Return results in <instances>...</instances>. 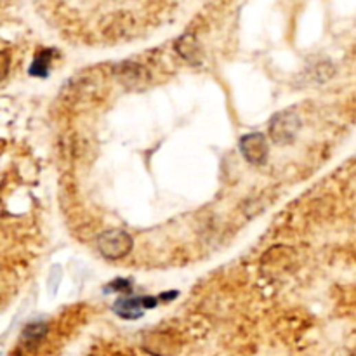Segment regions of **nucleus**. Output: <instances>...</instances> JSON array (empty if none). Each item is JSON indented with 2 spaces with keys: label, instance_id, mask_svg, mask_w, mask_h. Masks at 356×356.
<instances>
[{
  "label": "nucleus",
  "instance_id": "1",
  "mask_svg": "<svg viewBox=\"0 0 356 356\" xmlns=\"http://www.w3.org/2000/svg\"><path fill=\"white\" fill-rule=\"evenodd\" d=\"M299 131H301V118L294 110L278 111L269 120V137L273 143L280 144V146L294 143Z\"/></svg>",
  "mask_w": 356,
  "mask_h": 356
},
{
  "label": "nucleus",
  "instance_id": "2",
  "mask_svg": "<svg viewBox=\"0 0 356 356\" xmlns=\"http://www.w3.org/2000/svg\"><path fill=\"white\" fill-rule=\"evenodd\" d=\"M133 236L124 230H110L101 233L98 238V250L108 261H118L124 259L133 250Z\"/></svg>",
  "mask_w": 356,
  "mask_h": 356
},
{
  "label": "nucleus",
  "instance_id": "3",
  "mask_svg": "<svg viewBox=\"0 0 356 356\" xmlns=\"http://www.w3.org/2000/svg\"><path fill=\"white\" fill-rule=\"evenodd\" d=\"M240 153L252 166H265L268 160V140L261 133H250L240 137Z\"/></svg>",
  "mask_w": 356,
  "mask_h": 356
},
{
  "label": "nucleus",
  "instance_id": "4",
  "mask_svg": "<svg viewBox=\"0 0 356 356\" xmlns=\"http://www.w3.org/2000/svg\"><path fill=\"white\" fill-rule=\"evenodd\" d=\"M113 313L118 315L124 320H137L144 315V309H146V304H144V296L143 298H137V296L127 294L122 296L115 301L113 304Z\"/></svg>",
  "mask_w": 356,
  "mask_h": 356
},
{
  "label": "nucleus",
  "instance_id": "5",
  "mask_svg": "<svg viewBox=\"0 0 356 356\" xmlns=\"http://www.w3.org/2000/svg\"><path fill=\"white\" fill-rule=\"evenodd\" d=\"M174 49H176L177 54H179L184 61L190 63V65H200V61H202L203 58L202 45L197 41L195 35L191 34H186L183 35V37L177 38L176 44H174Z\"/></svg>",
  "mask_w": 356,
  "mask_h": 356
},
{
  "label": "nucleus",
  "instance_id": "6",
  "mask_svg": "<svg viewBox=\"0 0 356 356\" xmlns=\"http://www.w3.org/2000/svg\"><path fill=\"white\" fill-rule=\"evenodd\" d=\"M115 74H117L118 80L127 87H140L141 84L148 82V74L144 71V68L133 61L122 63L120 67H117Z\"/></svg>",
  "mask_w": 356,
  "mask_h": 356
},
{
  "label": "nucleus",
  "instance_id": "7",
  "mask_svg": "<svg viewBox=\"0 0 356 356\" xmlns=\"http://www.w3.org/2000/svg\"><path fill=\"white\" fill-rule=\"evenodd\" d=\"M45 334H47V325H45L44 322H32L28 323L25 327V331H23L21 342L28 349H34L41 344L42 339L45 337Z\"/></svg>",
  "mask_w": 356,
  "mask_h": 356
},
{
  "label": "nucleus",
  "instance_id": "8",
  "mask_svg": "<svg viewBox=\"0 0 356 356\" xmlns=\"http://www.w3.org/2000/svg\"><path fill=\"white\" fill-rule=\"evenodd\" d=\"M52 58H54V51H51V49H44V51H41L37 56H35L34 63L30 65L28 74L32 75V77L45 78L49 75V68H51Z\"/></svg>",
  "mask_w": 356,
  "mask_h": 356
},
{
  "label": "nucleus",
  "instance_id": "9",
  "mask_svg": "<svg viewBox=\"0 0 356 356\" xmlns=\"http://www.w3.org/2000/svg\"><path fill=\"white\" fill-rule=\"evenodd\" d=\"M131 287H133L131 280L117 278L107 287V292H127V294H131Z\"/></svg>",
  "mask_w": 356,
  "mask_h": 356
},
{
  "label": "nucleus",
  "instance_id": "10",
  "mask_svg": "<svg viewBox=\"0 0 356 356\" xmlns=\"http://www.w3.org/2000/svg\"><path fill=\"white\" fill-rule=\"evenodd\" d=\"M176 298H177V292H176V290H174V292H170V294H162L158 299L169 302V301H174V299H176Z\"/></svg>",
  "mask_w": 356,
  "mask_h": 356
},
{
  "label": "nucleus",
  "instance_id": "11",
  "mask_svg": "<svg viewBox=\"0 0 356 356\" xmlns=\"http://www.w3.org/2000/svg\"><path fill=\"white\" fill-rule=\"evenodd\" d=\"M8 67H9V65H8V54L4 52V77H2V78H5V75H8Z\"/></svg>",
  "mask_w": 356,
  "mask_h": 356
},
{
  "label": "nucleus",
  "instance_id": "12",
  "mask_svg": "<svg viewBox=\"0 0 356 356\" xmlns=\"http://www.w3.org/2000/svg\"><path fill=\"white\" fill-rule=\"evenodd\" d=\"M353 356H356V353H355V355H353Z\"/></svg>",
  "mask_w": 356,
  "mask_h": 356
}]
</instances>
